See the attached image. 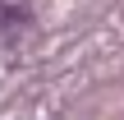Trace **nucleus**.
Segmentation results:
<instances>
[{
  "label": "nucleus",
  "mask_w": 124,
  "mask_h": 120,
  "mask_svg": "<svg viewBox=\"0 0 124 120\" xmlns=\"http://www.w3.org/2000/svg\"><path fill=\"white\" fill-rule=\"evenodd\" d=\"M28 23V14L18 9V5H0V37H9V32H18Z\"/></svg>",
  "instance_id": "nucleus-1"
}]
</instances>
